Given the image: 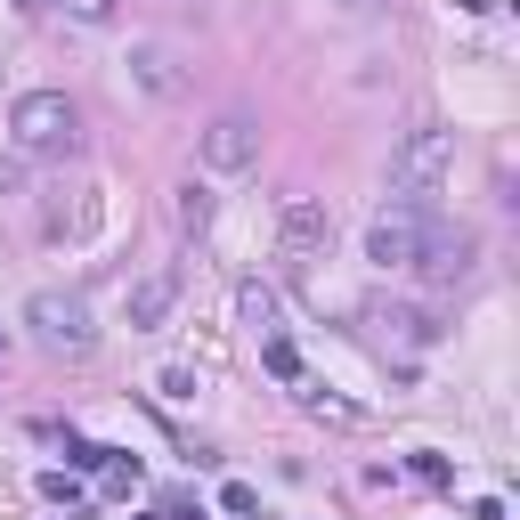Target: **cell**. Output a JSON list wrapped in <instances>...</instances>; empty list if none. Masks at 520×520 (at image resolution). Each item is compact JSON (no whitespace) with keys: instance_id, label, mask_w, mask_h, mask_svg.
<instances>
[{"instance_id":"6da1fadb","label":"cell","mask_w":520,"mask_h":520,"mask_svg":"<svg viewBox=\"0 0 520 520\" xmlns=\"http://www.w3.org/2000/svg\"><path fill=\"white\" fill-rule=\"evenodd\" d=\"M9 139H17L25 155L65 163V155L82 147V114H74V98H65V90H25V98L9 106Z\"/></svg>"},{"instance_id":"d6986e66","label":"cell","mask_w":520,"mask_h":520,"mask_svg":"<svg viewBox=\"0 0 520 520\" xmlns=\"http://www.w3.org/2000/svg\"><path fill=\"white\" fill-rule=\"evenodd\" d=\"M65 464H74V472H98L106 447H98V439H65Z\"/></svg>"},{"instance_id":"8992f818","label":"cell","mask_w":520,"mask_h":520,"mask_svg":"<svg viewBox=\"0 0 520 520\" xmlns=\"http://www.w3.org/2000/svg\"><path fill=\"white\" fill-rule=\"evenodd\" d=\"M407 269H415L423 285H464V277L480 269V228H447V220H431V236H423V252L407 260Z\"/></svg>"},{"instance_id":"603a6c76","label":"cell","mask_w":520,"mask_h":520,"mask_svg":"<svg viewBox=\"0 0 520 520\" xmlns=\"http://www.w3.org/2000/svg\"><path fill=\"white\" fill-rule=\"evenodd\" d=\"M342 9H358V17H366V9H382V0H342Z\"/></svg>"},{"instance_id":"7c38bea8","label":"cell","mask_w":520,"mask_h":520,"mask_svg":"<svg viewBox=\"0 0 520 520\" xmlns=\"http://www.w3.org/2000/svg\"><path fill=\"white\" fill-rule=\"evenodd\" d=\"M293 390H301V415H317V423H342V431L358 423V407H350V399H334V390H325V382H309V374H301Z\"/></svg>"},{"instance_id":"9a60e30c","label":"cell","mask_w":520,"mask_h":520,"mask_svg":"<svg viewBox=\"0 0 520 520\" xmlns=\"http://www.w3.org/2000/svg\"><path fill=\"white\" fill-rule=\"evenodd\" d=\"M98 480H106V496H130V488H139V455H122V447H106V464H98Z\"/></svg>"},{"instance_id":"e0dca14e","label":"cell","mask_w":520,"mask_h":520,"mask_svg":"<svg viewBox=\"0 0 520 520\" xmlns=\"http://www.w3.org/2000/svg\"><path fill=\"white\" fill-rule=\"evenodd\" d=\"M74 25H114V0H57Z\"/></svg>"},{"instance_id":"4fadbf2b","label":"cell","mask_w":520,"mask_h":520,"mask_svg":"<svg viewBox=\"0 0 520 520\" xmlns=\"http://www.w3.org/2000/svg\"><path fill=\"white\" fill-rule=\"evenodd\" d=\"M236 309H244V325H252V334H285V325H277V293L244 285V293H236Z\"/></svg>"},{"instance_id":"ba28073f","label":"cell","mask_w":520,"mask_h":520,"mask_svg":"<svg viewBox=\"0 0 520 520\" xmlns=\"http://www.w3.org/2000/svg\"><path fill=\"white\" fill-rule=\"evenodd\" d=\"M195 155H204V171H252L260 163V122L252 114H220L204 139H195Z\"/></svg>"},{"instance_id":"9c48e42d","label":"cell","mask_w":520,"mask_h":520,"mask_svg":"<svg viewBox=\"0 0 520 520\" xmlns=\"http://www.w3.org/2000/svg\"><path fill=\"white\" fill-rule=\"evenodd\" d=\"M122 309H130V334H163L171 309H179V269H147L139 285L122 293Z\"/></svg>"},{"instance_id":"277c9868","label":"cell","mask_w":520,"mask_h":520,"mask_svg":"<svg viewBox=\"0 0 520 520\" xmlns=\"http://www.w3.org/2000/svg\"><path fill=\"white\" fill-rule=\"evenodd\" d=\"M25 325H33V342L41 350H57V358H90L98 350V317H90V301L82 293H33L25 301Z\"/></svg>"},{"instance_id":"7a4b0ae2","label":"cell","mask_w":520,"mask_h":520,"mask_svg":"<svg viewBox=\"0 0 520 520\" xmlns=\"http://www.w3.org/2000/svg\"><path fill=\"white\" fill-rule=\"evenodd\" d=\"M447 171H455V130H439V122L407 130V147L390 155V204H431Z\"/></svg>"},{"instance_id":"7402d4cb","label":"cell","mask_w":520,"mask_h":520,"mask_svg":"<svg viewBox=\"0 0 520 520\" xmlns=\"http://www.w3.org/2000/svg\"><path fill=\"white\" fill-rule=\"evenodd\" d=\"M455 9H472V17H480V9H496V0H455Z\"/></svg>"},{"instance_id":"ffe728a7","label":"cell","mask_w":520,"mask_h":520,"mask_svg":"<svg viewBox=\"0 0 520 520\" xmlns=\"http://www.w3.org/2000/svg\"><path fill=\"white\" fill-rule=\"evenodd\" d=\"M41 496H49V504H74L82 488H74V472H41Z\"/></svg>"},{"instance_id":"52a82bcc","label":"cell","mask_w":520,"mask_h":520,"mask_svg":"<svg viewBox=\"0 0 520 520\" xmlns=\"http://www.w3.org/2000/svg\"><path fill=\"white\" fill-rule=\"evenodd\" d=\"M325 244H334V212H325L317 195H293L277 212V252L285 260H325Z\"/></svg>"},{"instance_id":"3957f363","label":"cell","mask_w":520,"mask_h":520,"mask_svg":"<svg viewBox=\"0 0 520 520\" xmlns=\"http://www.w3.org/2000/svg\"><path fill=\"white\" fill-rule=\"evenodd\" d=\"M358 334L374 342V350H390V358H423L447 325H439V309H423V301H358Z\"/></svg>"},{"instance_id":"2e32d148","label":"cell","mask_w":520,"mask_h":520,"mask_svg":"<svg viewBox=\"0 0 520 520\" xmlns=\"http://www.w3.org/2000/svg\"><path fill=\"white\" fill-rule=\"evenodd\" d=\"M179 228H187V236L212 228V195H204V187H179Z\"/></svg>"},{"instance_id":"5b68a950","label":"cell","mask_w":520,"mask_h":520,"mask_svg":"<svg viewBox=\"0 0 520 520\" xmlns=\"http://www.w3.org/2000/svg\"><path fill=\"white\" fill-rule=\"evenodd\" d=\"M431 204H382L374 212V228H366V260L374 269H407V260L423 252V236H431Z\"/></svg>"},{"instance_id":"ac0fdd59","label":"cell","mask_w":520,"mask_h":520,"mask_svg":"<svg viewBox=\"0 0 520 520\" xmlns=\"http://www.w3.org/2000/svg\"><path fill=\"white\" fill-rule=\"evenodd\" d=\"M220 512H236V520H252V512H260V488H244V480H228V488H220Z\"/></svg>"},{"instance_id":"5bb4252c","label":"cell","mask_w":520,"mask_h":520,"mask_svg":"<svg viewBox=\"0 0 520 520\" xmlns=\"http://www.w3.org/2000/svg\"><path fill=\"white\" fill-rule=\"evenodd\" d=\"M260 366H269L277 382H301V350H293L285 334H260Z\"/></svg>"},{"instance_id":"8fae6325","label":"cell","mask_w":520,"mask_h":520,"mask_svg":"<svg viewBox=\"0 0 520 520\" xmlns=\"http://www.w3.org/2000/svg\"><path fill=\"white\" fill-rule=\"evenodd\" d=\"M49 236H90L98 228V204H90V187H57L49 195V212H41Z\"/></svg>"},{"instance_id":"30bf717a","label":"cell","mask_w":520,"mask_h":520,"mask_svg":"<svg viewBox=\"0 0 520 520\" xmlns=\"http://www.w3.org/2000/svg\"><path fill=\"white\" fill-rule=\"evenodd\" d=\"M130 82H139L147 98H179L187 90V65L171 41H130Z\"/></svg>"},{"instance_id":"44dd1931","label":"cell","mask_w":520,"mask_h":520,"mask_svg":"<svg viewBox=\"0 0 520 520\" xmlns=\"http://www.w3.org/2000/svg\"><path fill=\"white\" fill-rule=\"evenodd\" d=\"M163 399H195V374L187 366H163Z\"/></svg>"},{"instance_id":"cb8c5ba5","label":"cell","mask_w":520,"mask_h":520,"mask_svg":"<svg viewBox=\"0 0 520 520\" xmlns=\"http://www.w3.org/2000/svg\"><path fill=\"white\" fill-rule=\"evenodd\" d=\"M17 9H25V17H33V9H49V0H17Z\"/></svg>"}]
</instances>
